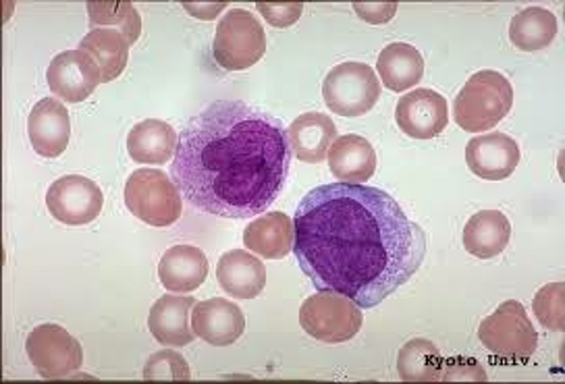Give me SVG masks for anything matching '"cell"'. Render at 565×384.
<instances>
[{
  "instance_id": "obj_22",
  "label": "cell",
  "mask_w": 565,
  "mask_h": 384,
  "mask_svg": "<svg viewBox=\"0 0 565 384\" xmlns=\"http://www.w3.org/2000/svg\"><path fill=\"white\" fill-rule=\"evenodd\" d=\"M512 237L510 218L499 210H480L463 227V247L480 260L499 256Z\"/></svg>"
},
{
  "instance_id": "obj_27",
  "label": "cell",
  "mask_w": 565,
  "mask_h": 384,
  "mask_svg": "<svg viewBox=\"0 0 565 384\" xmlns=\"http://www.w3.org/2000/svg\"><path fill=\"white\" fill-rule=\"evenodd\" d=\"M443 366L441 351L426 339L407 341L397 355V372L406 383L441 381Z\"/></svg>"
},
{
  "instance_id": "obj_20",
  "label": "cell",
  "mask_w": 565,
  "mask_h": 384,
  "mask_svg": "<svg viewBox=\"0 0 565 384\" xmlns=\"http://www.w3.org/2000/svg\"><path fill=\"white\" fill-rule=\"evenodd\" d=\"M294 221L285 212L263 214L244 231V245L266 260H282L294 249Z\"/></svg>"
},
{
  "instance_id": "obj_26",
  "label": "cell",
  "mask_w": 565,
  "mask_h": 384,
  "mask_svg": "<svg viewBox=\"0 0 565 384\" xmlns=\"http://www.w3.org/2000/svg\"><path fill=\"white\" fill-rule=\"evenodd\" d=\"M557 35V18L543 9V7H530L520 11L510 23V40L513 46L534 53L543 51L555 40Z\"/></svg>"
},
{
  "instance_id": "obj_31",
  "label": "cell",
  "mask_w": 565,
  "mask_h": 384,
  "mask_svg": "<svg viewBox=\"0 0 565 384\" xmlns=\"http://www.w3.org/2000/svg\"><path fill=\"white\" fill-rule=\"evenodd\" d=\"M256 9L265 15L266 21L273 28H291L303 13V4L301 2H258Z\"/></svg>"
},
{
  "instance_id": "obj_2",
  "label": "cell",
  "mask_w": 565,
  "mask_h": 384,
  "mask_svg": "<svg viewBox=\"0 0 565 384\" xmlns=\"http://www.w3.org/2000/svg\"><path fill=\"white\" fill-rule=\"evenodd\" d=\"M289 167L291 146L281 122L242 100H218L183 127L171 177L194 209L249 218L275 204Z\"/></svg>"
},
{
  "instance_id": "obj_3",
  "label": "cell",
  "mask_w": 565,
  "mask_h": 384,
  "mask_svg": "<svg viewBox=\"0 0 565 384\" xmlns=\"http://www.w3.org/2000/svg\"><path fill=\"white\" fill-rule=\"evenodd\" d=\"M513 106V88L499 71H478L454 100V119L468 134H482L503 121Z\"/></svg>"
},
{
  "instance_id": "obj_16",
  "label": "cell",
  "mask_w": 565,
  "mask_h": 384,
  "mask_svg": "<svg viewBox=\"0 0 565 384\" xmlns=\"http://www.w3.org/2000/svg\"><path fill=\"white\" fill-rule=\"evenodd\" d=\"M194 297L162 296L148 316V329L164 348H185L194 343L192 310Z\"/></svg>"
},
{
  "instance_id": "obj_13",
  "label": "cell",
  "mask_w": 565,
  "mask_h": 384,
  "mask_svg": "<svg viewBox=\"0 0 565 384\" xmlns=\"http://www.w3.org/2000/svg\"><path fill=\"white\" fill-rule=\"evenodd\" d=\"M192 329L195 337L214 348H230L246 331V316L237 303L223 297L195 301L192 310Z\"/></svg>"
},
{
  "instance_id": "obj_19",
  "label": "cell",
  "mask_w": 565,
  "mask_h": 384,
  "mask_svg": "<svg viewBox=\"0 0 565 384\" xmlns=\"http://www.w3.org/2000/svg\"><path fill=\"white\" fill-rule=\"evenodd\" d=\"M331 173L350 185H366L376 171V152L362 136H341L329 148Z\"/></svg>"
},
{
  "instance_id": "obj_25",
  "label": "cell",
  "mask_w": 565,
  "mask_h": 384,
  "mask_svg": "<svg viewBox=\"0 0 565 384\" xmlns=\"http://www.w3.org/2000/svg\"><path fill=\"white\" fill-rule=\"evenodd\" d=\"M129 42L119 30H92L89 34L84 35L79 42V51L88 53L103 73V84L115 82L129 61Z\"/></svg>"
},
{
  "instance_id": "obj_6",
  "label": "cell",
  "mask_w": 565,
  "mask_h": 384,
  "mask_svg": "<svg viewBox=\"0 0 565 384\" xmlns=\"http://www.w3.org/2000/svg\"><path fill=\"white\" fill-rule=\"evenodd\" d=\"M212 54L223 70H249L266 54L265 28L249 11H227L216 25Z\"/></svg>"
},
{
  "instance_id": "obj_11",
  "label": "cell",
  "mask_w": 565,
  "mask_h": 384,
  "mask_svg": "<svg viewBox=\"0 0 565 384\" xmlns=\"http://www.w3.org/2000/svg\"><path fill=\"white\" fill-rule=\"evenodd\" d=\"M46 82L56 98L77 105L88 100L103 84V73L88 53L77 49L54 56L46 70Z\"/></svg>"
},
{
  "instance_id": "obj_24",
  "label": "cell",
  "mask_w": 565,
  "mask_h": 384,
  "mask_svg": "<svg viewBox=\"0 0 565 384\" xmlns=\"http://www.w3.org/2000/svg\"><path fill=\"white\" fill-rule=\"evenodd\" d=\"M376 70L385 88L391 92H406L418 86L424 77L423 54L406 42H393L379 54Z\"/></svg>"
},
{
  "instance_id": "obj_18",
  "label": "cell",
  "mask_w": 565,
  "mask_h": 384,
  "mask_svg": "<svg viewBox=\"0 0 565 384\" xmlns=\"http://www.w3.org/2000/svg\"><path fill=\"white\" fill-rule=\"evenodd\" d=\"M216 279L231 297L256 299L265 291V264L246 249H231L216 264Z\"/></svg>"
},
{
  "instance_id": "obj_7",
  "label": "cell",
  "mask_w": 565,
  "mask_h": 384,
  "mask_svg": "<svg viewBox=\"0 0 565 384\" xmlns=\"http://www.w3.org/2000/svg\"><path fill=\"white\" fill-rule=\"evenodd\" d=\"M362 322V308L350 297L320 291L301 303V329L320 343H345L360 332Z\"/></svg>"
},
{
  "instance_id": "obj_21",
  "label": "cell",
  "mask_w": 565,
  "mask_h": 384,
  "mask_svg": "<svg viewBox=\"0 0 565 384\" xmlns=\"http://www.w3.org/2000/svg\"><path fill=\"white\" fill-rule=\"evenodd\" d=\"M294 154L306 164H318L329 154L337 140V125L322 113H306L289 125L287 131Z\"/></svg>"
},
{
  "instance_id": "obj_5",
  "label": "cell",
  "mask_w": 565,
  "mask_h": 384,
  "mask_svg": "<svg viewBox=\"0 0 565 384\" xmlns=\"http://www.w3.org/2000/svg\"><path fill=\"white\" fill-rule=\"evenodd\" d=\"M478 339L493 355L512 362H526L539 348V332L532 327L526 308L515 299L503 301L480 322Z\"/></svg>"
},
{
  "instance_id": "obj_29",
  "label": "cell",
  "mask_w": 565,
  "mask_h": 384,
  "mask_svg": "<svg viewBox=\"0 0 565 384\" xmlns=\"http://www.w3.org/2000/svg\"><path fill=\"white\" fill-rule=\"evenodd\" d=\"M534 314L548 331H565V285L551 282L534 296Z\"/></svg>"
},
{
  "instance_id": "obj_4",
  "label": "cell",
  "mask_w": 565,
  "mask_h": 384,
  "mask_svg": "<svg viewBox=\"0 0 565 384\" xmlns=\"http://www.w3.org/2000/svg\"><path fill=\"white\" fill-rule=\"evenodd\" d=\"M125 204L141 223L164 228L181 218L183 195L162 171L140 169L125 183Z\"/></svg>"
},
{
  "instance_id": "obj_30",
  "label": "cell",
  "mask_w": 565,
  "mask_h": 384,
  "mask_svg": "<svg viewBox=\"0 0 565 384\" xmlns=\"http://www.w3.org/2000/svg\"><path fill=\"white\" fill-rule=\"evenodd\" d=\"M192 370L177 351L152 353L143 366V381H190Z\"/></svg>"
},
{
  "instance_id": "obj_34",
  "label": "cell",
  "mask_w": 565,
  "mask_h": 384,
  "mask_svg": "<svg viewBox=\"0 0 565 384\" xmlns=\"http://www.w3.org/2000/svg\"><path fill=\"white\" fill-rule=\"evenodd\" d=\"M183 9L198 19H214L227 9L225 2H183Z\"/></svg>"
},
{
  "instance_id": "obj_28",
  "label": "cell",
  "mask_w": 565,
  "mask_h": 384,
  "mask_svg": "<svg viewBox=\"0 0 565 384\" xmlns=\"http://www.w3.org/2000/svg\"><path fill=\"white\" fill-rule=\"evenodd\" d=\"M89 28L92 30H117L127 38L129 44H136L140 40L141 18L138 9L127 2V0H117V2H88Z\"/></svg>"
},
{
  "instance_id": "obj_8",
  "label": "cell",
  "mask_w": 565,
  "mask_h": 384,
  "mask_svg": "<svg viewBox=\"0 0 565 384\" xmlns=\"http://www.w3.org/2000/svg\"><path fill=\"white\" fill-rule=\"evenodd\" d=\"M327 106L339 117H362L381 98V79L366 63H341L322 84Z\"/></svg>"
},
{
  "instance_id": "obj_12",
  "label": "cell",
  "mask_w": 565,
  "mask_h": 384,
  "mask_svg": "<svg viewBox=\"0 0 565 384\" xmlns=\"http://www.w3.org/2000/svg\"><path fill=\"white\" fill-rule=\"evenodd\" d=\"M399 129L414 140H433L441 136L449 125V106L441 94L433 89L416 88L404 94L395 108Z\"/></svg>"
},
{
  "instance_id": "obj_33",
  "label": "cell",
  "mask_w": 565,
  "mask_h": 384,
  "mask_svg": "<svg viewBox=\"0 0 565 384\" xmlns=\"http://www.w3.org/2000/svg\"><path fill=\"white\" fill-rule=\"evenodd\" d=\"M353 11L366 23L383 25L395 18L397 4L395 2H353Z\"/></svg>"
},
{
  "instance_id": "obj_9",
  "label": "cell",
  "mask_w": 565,
  "mask_h": 384,
  "mask_svg": "<svg viewBox=\"0 0 565 384\" xmlns=\"http://www.w3.org/2000/svg\"><path fill=\"white\" fill-rule=\"evenodd\" d=\"M25 353L42 378H65L84 364V351L75 337L58 324H40L28 334Z\"/></svg>"
},
{
  "instance_id": "obj_1",
  "label": "cell",
  "mask_w": 565,
  "mask_h": 384,
  "mask_svg": "<svg viewBox=\"0 0 565 384\" xmlns=\"http://www.w3.org/2000/svg\"><path fill=\"white\" fill-rule=\"evenodd\" d=\"M294 254L318 291L371 310L416 277L426 235L376 188L329 183L306 193L294 218Z\"/></svg>"
},
{
  "instance_id": "obj_15",
  "label": "cell",
  "mask_w": 565,
  "mask_h": 384,
  "mask_svg": "<svg viewBox=\"0 0 565 384\" xmlns=\"http://www.w3.org/2000/svg\"><path fill=\"white\" fill-rule=\"evenodd\" d=\"M28 136L40 157H61L71 140V119L67 108L54 98H44L28 117Z\"/></svg>"
},
{
  "instance_id": "obj_32",
  "label": "cell",
  "mask_w": 565,
  "mask_h": 384,
  "mask_svg": "<svg viewBox=\"0 0 565 384\" xmlns=\"http://www.w3.org/2000/svg\"><path fill=\"white\" fill-rule=\"evenodd\" d=\"M445 372L441 374V381H487L484 367L478 366V362L470 358H454L449 364H445Z\"/></svg>"
},
{
  "instance_id": "obj_23",
  "label": "cell",
  "mask_w": 565,
  "mask_h": 384,
  "mask_svg": "<svg viewBox=\"0 0 565 384\" xmlns=\"http://www.w3.org/2000/svg\"><path fill=\"white\" fill-rule=\"evenodd\" d=\"M179 136L169 122L146 119L127 136V154L140 164H164L175 157Z\"/></svg>"
},
{
  "instance_id": "obj_10",
  "label": "cell",
  "mask_w": 565,
  "mask_h": 384,
  "mask_svg": "<svg viewBox=\"0 0 565 384\" xmlns=\"http://www.w3.org/2000/svg\"><path fill=\"white\" fill-rule=\"evenodd\" d=\"M46 206L58 223L82 227L100 216L105 193L88 177H61L46 192Z\"/></svg>"
},
{
  "instance_id": "obj_14",
  "label": "cell",
  "mask_w": 565,
  "mask_h": 384,
  "mask_svg": "<svg viewBox=\"0 0 565 384\" xmlns=\"http://www.w3.org/2000/svg\"><path fill=\"white\" fill-rule=\"evenodd\" d=\"M466 162L470 171L487 181H503L520 164V146L505 134H487L468 141Z\"/></svg>"
},
{
  "instance_id": "obj_17",
  "label": "cell",
  "mask_w": 565,
  "mask_h": 384,
  "mask_svg": "<svg viewBox=\"0 0 565 384\" xmlns=\"http://www.w3.org/2000/svg\"><path fill=\"white\" fill-rule=\"evenodd\" d=\"M209 277V258L194 245H173L160 258V285L171 294H192Z\"/></svg>"
}]
</instances>
